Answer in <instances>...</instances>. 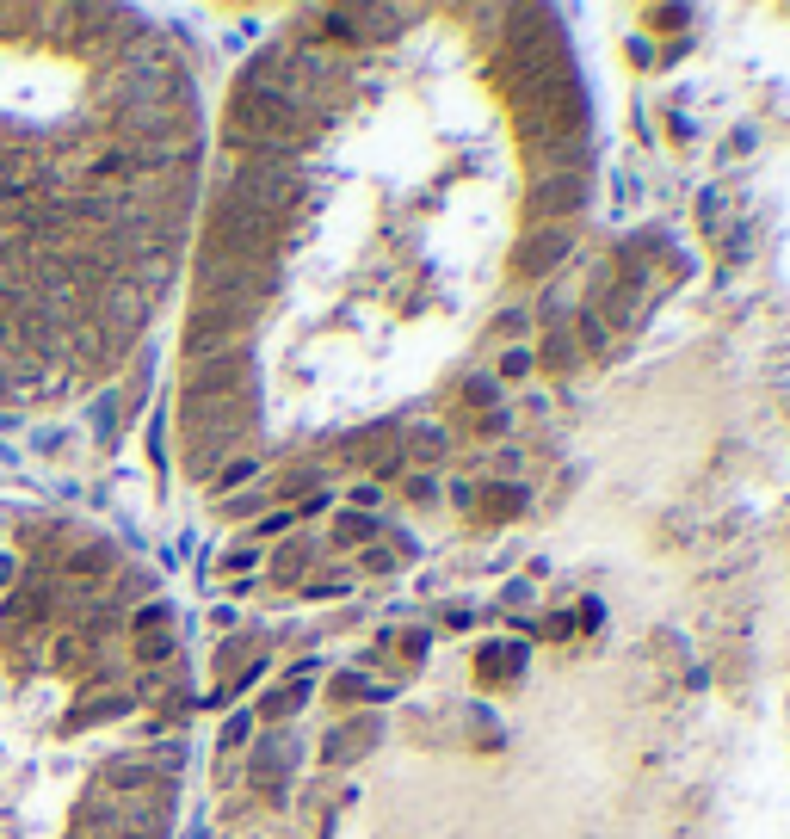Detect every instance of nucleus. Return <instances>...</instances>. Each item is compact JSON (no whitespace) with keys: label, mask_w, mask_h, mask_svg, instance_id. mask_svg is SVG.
Masks as SVG:
<instances>
[{"label":"nucleus","mask_w":790,"mask_h":839,"mask_svg":"<svg viewBox=\"0 0 790 839\" xmlns=\"http://www.w3.org/2000/svg\"><path fill=\"white\" fill-rule=\"evenodd\" d=\"M562 247H568V235H562V229H556V235H537V241H531V247L519 253V266H550Z\"/></svg>","instance_id":"f03ea898"},{"label":"nucleus","mask_w":790,"mask_h":839,"mask_svg":"<svg viewBox=\"0 0 790 839\" xmlns=\"http://www.w3.org/2000/svg\"><path fill=\"white\" fill-rule=\"evenodd\" d=\"M247 476H254V463H229V469H223V488H235V482H247Z\"/></svg>","instance_id":"20e7f679"},{"label":"nucleus","mask_w":790,"mask_h":839,"mask_svg":"<svg viewBox=\"0 0 790 839\" xmlns=\"http://www.w3.org/2000/svg\"><path fill=\"white\" fill-rule=\"evenodd\" d=\"M371 531H377V525H371V519H365V513H346V519H340V531H334V537H340V543H365V537H371Z\"/></svg>","instance_id":"7ed1b4c3"},{"label":"nucleus","mask_w":790,"mask_h":839,"mask_svg":"<svg viewBox=\"0 0 790 839\" xmlns=\"http://www.w3.org/2000/svg\"><path fill=\"white\" fill-rule=\"evenodd\" d=\"M581 204H587V173H550V179H537V192H531L537 216H574Z\"/></svg>","instance_id":"f257e3e1"}]
</instances>
